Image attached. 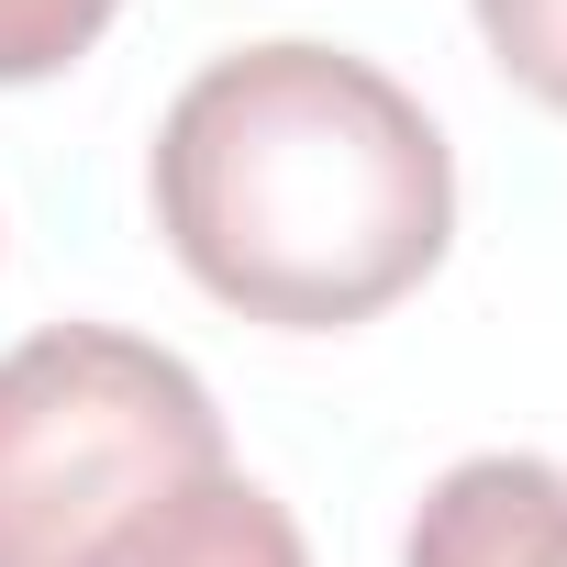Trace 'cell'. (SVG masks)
<instances>
[{
  "label": "cell",
  "instance_id": "obj_1",
  "mask_svg": "<svg viewBox=\"0 0 567 567\" xmlns=\"http://www.w3.org/2000/svg\"><path fill=\"white\" fill-rule=\"evenodd\" d=\"M145 189L167 256L278 334L379 323L456 245V156L434 112L312 34L212 56L167 101Z\"/></svg>",
  "mask_w": 567,
  "mask_h": 567
},
{
  "label": "cell",
  "instance_id": "obj_2",
  "mask_svg": "<svg viewBox=\"0 0 567 567\" xmlns=\"http://www.w3.org/2000/svg\"><path fill=\"white\" fill-rule=\"evenodd\" d=\"M212 467L234 445L189 357L123 323H45L0 357V567H90Z\"/></svg>",
  "mask_w": 567,
  "mask_h": 567
},
{
  "label": "cell",
  "instance_id": "obj_3",
  "mask_svg": "<svg viewBox=\"0 0 567 567\" xmlns=\"http://www.w3.org/2000/svg\"><path fill=\"white\" fill-rule=\"evenodd\" d=\"M401 567H567V467L556 456H456L401 534Z\"/></svg>",
  "mask_w": 567,
  "mask_h": 567
},
{
  "label": "cell",
  "instance_id": "obj_4",
  "mask_svg": "<svg viewBox=\"0 0 567 567\" xmlns=\"http://www.w3.org/2000/svg\"><path fill=\"white\" fill-rule=\"evenodd\" d=\"M90 567H312V545H301L278 489H256L245 467H212L200 489H178L145 523H123Z\"/></svg>",
  "mask_w": 567,
  "mask_h": 567
},
{
  "label": "cell",
  "instance_id": "obj_5",
  "mask_svg": "<svg viewBox=\"0 0 567 567\" xmlns=\"http://www.w3.org/2000/svg\"><path fill=\"white\" fill-rule=\"evenodd\" d=\"M123 0H0V90H34L112 34Z\"/></svg>",
  "mask_w": 567,
  "mask_h": 567
},
{
  "label": "cell",
  "instance_id": "obj_6",
  "mask_svg": "<svg viewBox=\"0 0 567 567\" xmlns=\"http://www.w3.org/2000/svg\"><path fill=\"white\" fill-rule=\"evenodd\" d=\"M478 45L512 90H534L545 112H567V0H467Z\"/></svg>",
  "mask_w": 567,
  "mask_h": 567
}]
</instances>
